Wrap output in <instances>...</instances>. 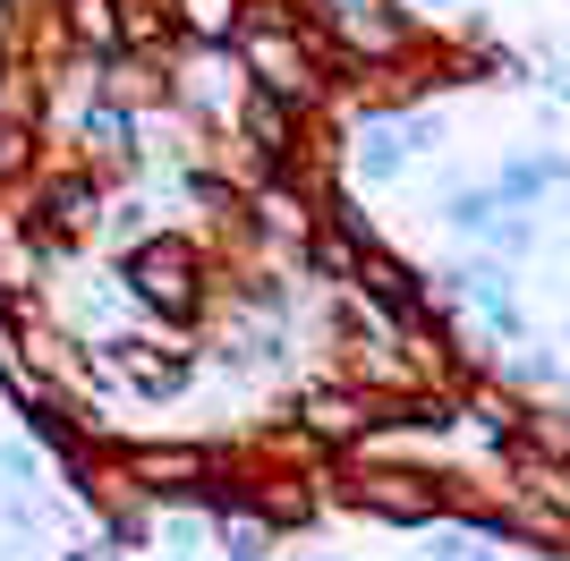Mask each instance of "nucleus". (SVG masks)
Masks as SVG:
<instances>
[{
  "label": "nucleus",
  "mask_w": 570,
  "mask_h": 561,
  "mask_svg": "<svg viewBox=\"0 0 570 561\" xmlns=\"http://www.w3.org/2000/svg\"><path fill=\"white\" fill-rule=\"evenodd\" d=\"M128 273H137V289L163 306V315H188V306H196V247H188V238H154V247H137Z\"/></svg>",
  "instance_id": "nucleus-1"
}]
</instances>
